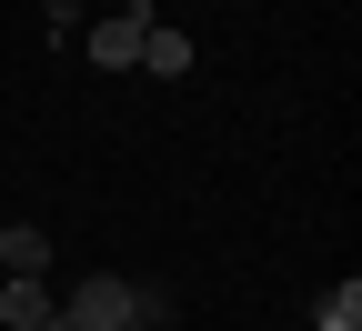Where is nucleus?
<instances>
[{
	"label": "nucleus",
	"mask_w": 362,
	"mask_h": 331,
	"mask_svg": "<svg viewBox=\"0 0 362 331\" xmlns=\"http://www.w3.org/2000/svg\"><path fill=\"white\" fill-rule=\"evenodd\" d=\"M61 321H71V331H141V291L101 271V281H81V291L61 301Z\"/></svg>",
	"instance_id": "f257e3e1"
},
{
	"label": "nucleus",
	"mask_w": 362,
	"mask_h": 331,
	"mask_svg": "<svg viewBox=\"0 0 362 331\" xmlns=\"http://www.w3.org/2000/svg\"><path fill=\"white\" fill-rule=\"evenodd\" d=\"M141 30H151V11H101L90 61H101V71H131V61H141Z\"/></svg>",
	"instance_id": "f03ea898"
},
{
	"label": "nucleus",
	"mask_w": 362,
	"mask_h": 331,
	"mask_svg": "<svg viewBox=\"0 0 362 331\" xmlns=\"http://www.w3.org/2000/svg\"><path fill=\"white\" fill-rule=\"evenodd\" d=\"M51 311H61V301L40 291V271H11V281H0V321H11V331H40Z\"/></svg>",
	"instance_id": "7ed1b4c3"
},
{
	"label": "nucleus",
	"mask_w": 362,
	"mask_h": 331,
	"mask_svg": "<svg viewBox=\"0 0 362 331\" xmlns=\"http://www.w3.org/2000/svg\"><path fill=\"white\" fill-rule=\"evenodd\" d=\"M141 71H161V80H181V71H192V40H181V30H141Z\"/></svg>",
	"instance_id": "20e7f679"
},
{
	"label": "nucleus",
	"mask_w": 362,
	"mask_h": 331,
	"mask_svg": "<svg viewBox=\"0 0 362 331\" xmlns=\"http://www.w3.org/2000/svg\"><path fill=\"white\" fill-rule=\"evenodd\" d=\"M40 261H51V241L30 221H0V271H40Z\"/></svg>",
	"instance_id": "39448f33"
},
{
	"label": "nucleus",
	"mask_w": 362,
	"mask_h": 331,
	"mask_svg": "<svg viewBox=\"0 0 362 331\" xmlns=\"http://www.w3.org/2000/svg\"><path fill=\"white\" fill-rule=\"evenodd\" d=\"M312 331H362V281H332L322 311H312Z\"/></svg>",
	"instance_id": "423d86ee"
},
{
	"label": "nucleus",
	"mask_w": 362,
	"mask_h": 331,
	"mask_svg": "<svg viewBox=\"0 0 362 331\" xmlns=\"http://www.w3.org/2000/svg\"><path fill=\"white\" fill-rule=\"evenodd\" d=\"M40 11H51V30H81V0H40Z\"/></svg>",
	"instance_id": "0eeeda50"
},
{
	"label": "nucleus",
	"mask_w": 362,
	"mask_h": 331,
	"mask_svg": "<svg viewBox=\"0 0 362 331\" xmlns=\"http://www.w3.org/2000/svg\"><path fill=\"white\" fill-rule=\"evenodd\" d=\"M40 331H71V321H61V311H51V321H40Z\"/></svg>",
	"instance_id": "6e6552de"
}]
</instances>
